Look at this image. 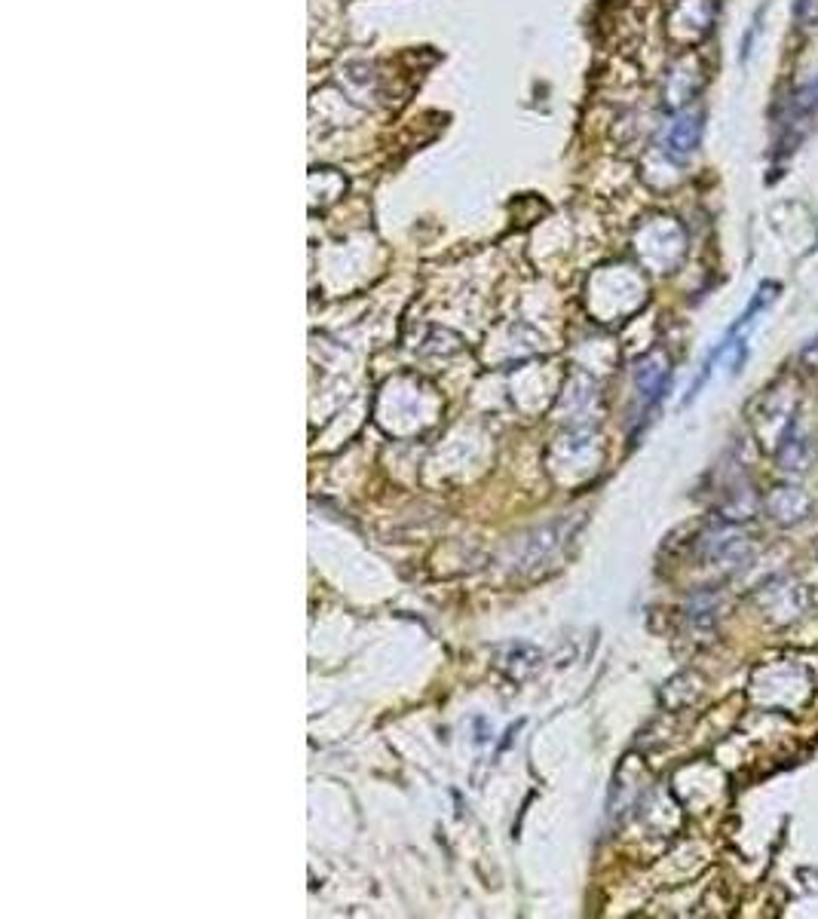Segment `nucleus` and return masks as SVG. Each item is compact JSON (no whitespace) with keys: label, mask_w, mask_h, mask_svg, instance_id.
I'll list each match as a JSON object with an SVG mask.
<instances>
[{"label":"nucleus","mask_w":818,"mask_h":919,"mask_svg":"<svg viewBox=\"0 0 818 919\" xmlns=\"http://www.w3.org/2000/svg\"><path fill=\"white\" fill-rule=\"evenodd\" d=\"M804 362H809V365L818 368V341H812L809 346L804 350Z\"/></svg>","instance_id":"3"},{"label":"nucleus","mask_w":818,"mask_h":919,"mask_svg":"<svg viewBox=\"0 0 818 919\" xmlns=\"http://www.w3.org/2000/svg\"><path fill=\"white\" fill-rule=\"evenodd\" d=\"M714 10H718L714 0H681L671 25L681 40H699L714 22Z\"/></svg>","instance_id":"2"},{"label":"nucleus","mask_w":818,"mask_h":919,"mask_svg":"<svg viewBox=\"0 0 818 919\" xmlns=\"http://www.w3.org/2000/svg\"><path fill=\"white\" fill-rule=\"evenodd\" d=\"M699 135H702V117L693 110H683L674 120L666 126L662 135V150L671 159H687L699 145Z\"/></svg>","instance_id":"1"}]
</instances>
